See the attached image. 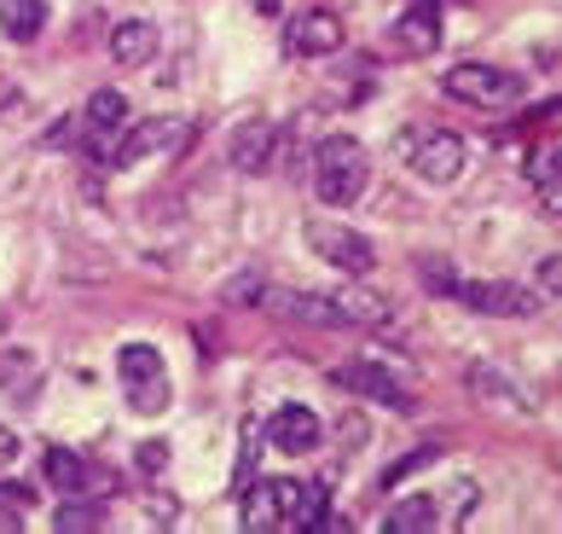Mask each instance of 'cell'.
<instances>
[{
	"label": "cell",
	"instance_id": "obj_1",
	"mask_svg": "<svg viewBox=\"0 0 562 534\" xmlns=\"http://www.w3.org/2000/svg\"><path fill=\"white\" fill-rule=\"evenodd\" d=\"M319 505H325V488L319 482H290V477H279V482H256L244 494V505H238V523L244 529H290V534H307V523L319 518Z\"/></svg>",
	"mask_w": 562,
	"mask_h": 534
},
{
	"label": "cell",
	"instance_id": "obj_2",
	"mask_svg": "<svg viewBox=\"0 0 562 534\" xmlns=\"http://www.w3.org/2000/svg\"><path fill=\"white\" fill-rule=\"evenodd\" d=\"M371 187V157L353 134H330L314 152V198L325 210H348L360 203V192Z\"/></svg>",
	"mask_w": 562,
	"mask_h": 534
},
{
	"label": "cell",
	"instance_id": "obj_3",
	"mask_svg": "<svg viewBox=\"0 0 562 534\" xmlns=\"http://www.w3.org/2000/svg\"><path fill=\"white\" fill-rule=\"evenodd\" d=\"M116 378H122V396H128L134 413H145V419L169 413L175 383H169V366H162V355L151 343H122L116 348Z\"/></svg>",
	"mask_w": 562,
	"mask_h": 534
},
{
	"label": "cell",
	"instance_id": "obj_4",
	"mask_svg": "<svg viewBox=\"0 0 562 534\" xmlns=\"http://www.w3.org/2000/svg\"><path fill=\"white\" fill-rule=\"evenodd\" d=\"M441 88L458 99V105H482V111H510V105H522V93H528V81L505 70V65H452Z\"/></svg>",
	"mask_w": 562,
	"mask_h": 534
},
{
	"label": "cell",
	"instance_id": "obj_5",
	"mask_svg": "<svg viewBox=\"0 0 562 534\" xmlns=\"http://www.w3.org/2000/svg\"><path fill=\"white\" fill-rule=\"evenodd\" d=\"M186 140H192V122H186V116H145V122H134V129H116L111 163H116V169H134V163H145V157L180 152Z\"/></svg>",
	"mask_w": 562,
	"mask_h": 534
},
{
	"label": "cell",
	"instance_id": "obj_6",
	"mask_svg": "<svg viewBox=\"0 0 562 534\" xmlns=\"http://www.w3.org/2000/svg\"><path fill=\"white\" fill-rule=\"evenodd\" d=\"M401 157L412 163V175L429 180V187H447L464 169V140L447 129H406L401 134Z\"/></svg>",
	"mask_w": 562,
	"mask_h": 534
},
{
	"label": "cell",
	"instance_id": "obj_7",
	"mask_svg": "<svg viewBox=\"0 0 562 534\" xmlns=\"http://www.w3.org/2000/svg\"><path fill=\"white\" fill-rule=\"evenodd\" d=\"M307 244H314V256L325 267H337V274H348V279H366L371 267H378L371 238H360L353 227H342V221H314V227H307Z\"/></svg>",
	"mask_w": 562,
	"mask_h": 534
},
{
	"label": "cell",
	"instance_id": "obj_8",
	"mask_svg": "<svg viewBox=\"0 0 562 534\" xmlns=\"http://www.w3.org/2000/svg\"><path fill=\"white\" fill-rule=\"evenodd\" d=\"M330 383L337 389H348V396H366V401H383V407H394V413H418V396L389 372L383 360H353V366H337L330 372Z\"/></svg>",
	"mask_w": 562,
	"mask_h": 534
},
{
	"label": "cell",
	"instance_id": "obj_9",
	"mask_svg": "<svg viewBox=\"0 0 562 534\" xmlns=\"http://www.w3.org/2000/svg\"><path fill=\"white\" fill-rule=\"evenodd\" d=\"M452 297L464 308H475V314H493V320L539 314V291H528V285H516V279H475V285H458Z\"/></svg>",
	"mask_w": 562,
	"mask_h": 534
},
{
	"label": "cell",
	"instance_id": "obj_10",
	"mask_svg": "<svg viewBox=\"0 0 562 534\" xmlns=\"http://www.w3.org/2000/svg\"><path fill=\"white\" fill-rule=\"evenodd\" d=\"M441 47V12L435 7H412L389 24V53L394 58H429Z\"/></svg>",
	"mask_w": 562,
	"mask_h": 534
},
{
	"label": "cell",
	"instance_id": "obj_11",
	"mask_svg": "<svg viewBox=\"0 0 562 534\" xmlns=\"http://www.w3.org/2000/svg\"><path fill=\"white\" fill-rule=\"evenodd\" d=\"M41 470H47V482H53L65 500H76V494H88V488H105V482H111L105 470L88 465L76 447H47V454H41Z\"/></svg>",
	"mask_w": 562,
	"mask_h": 534
},
{
	"label": "cell",
	"instance_id": "obj_12",
	"mask_svg": "<svg viewBox=\"0 0 562 534\" xmlns=\"http://www.w3.org/2000/svg\"><path fill=\"white\" fill-rule=\"evenodd\" d=\"M226 163H233L238 175H261L267 163H273V122L267 116H244L233 140H226Z\"/></svg>",
	"mask_w": 562,
	"mask_h": 534
},
{
	"label": "cell",
	"instance_id": "obj_13",
	"mask_svg": "<svg viewBox=\"0 0 562 534\" xmlns=\"http://www.w3.org/2000/svg\"><path fill=\"white\" fill-rule=\"evenodd\" d=\"M267 436H273L279 454H314V447H319V419H314V407H302V401L279 407L273 424H267Z\"/></svg>",
	"mask_w": 562,
	"mask_h": 534
},
{
	"label": "cell",
	"instance_id": "obj_14",
	"mask_svg": "<svg viewBox=\"0 0 562 534\" xmlns=\"http://www.w3.org/2000/svg\"><path fill=\"white\" fill-rule=\"evenodd\" d=\"M342 47V18L337 12H302L296 24H290V53H302V58H325V53H337Z\"/></svg>",
	"mask_w": 562,
	"mask_h": 534
},
{
	"label": "cell",
	"instance_id": "obj_15",
	"mask_svg": "<svg viewBox=\"0 0 562 534\" xmlns=\"http://www.w3.org/2000/svg\"><path fill=\"white\" fill-rule=\"evenodd\" d=\"M111 58H116L122 70L151 65V58H157V30L145 24V18H128V24H116V30H111Z\"/></svg>",
	"mask_w": 562,
	"mask_h": 534
},
{
	"label": "cell",
	"instance_id": "obj_16",
	"mask_svg": "<svg viewBox=\"0 0 562 534\" xmlns=\"http://www.w3.org/2000/svg\"><path fill=\"white\" fill-rule=\"evenodd\" d=\"M383 529H389V534H429V529H441V500H435V494H406V500H394Z\"/></svg>",
	"mask_w": 562,
	"mask_h": 534
},
{
	"label": "cell",
	"instance_id": "obj_17",
	"mask_svg": "<svg viewBox=\"0 0 562 534\" xmlns=\"http://www.w3.org/2000/svg\"><path fill=\"white\" fill-rule=\"evenodd\" d=\"M475 396L482 401H493V407H505V413H533V401L522 396V389H516L510 378H498L493 366H470V378H464Z\"/></svg>",
	"mask_w": 562,
	"mask_h": 534
},
{
	"label": "cell",
	"instance_id": "obj_18",
	"mask_svg": "<svg viewBox=\"0 0 562 534\" xmlns=\"http://www.w3.org/2000/svg\"><path fill=\"white\" fill-rule=\"evenodd\" d=\"M122 122H128V99H122L116 88H99L88 99V111H81V129L88 134H116Z\"/></svg>",
	"mask_w": 562,
	"mask_h": 534
},
{
	"label": "cell",
	"instance_id": "obj_19",
	"mask_svg": "<svg viewBox=\"0 0 562 534\" xmlns=\"http://www.w3.org/2000/svg\"><path fill=\"white\" fill-rule=\"evenodd\" d=\"M0 24L12 41H35L47 30V0H0Z\"/></svg>",
	"mask_w": 562,
	"mask_h": 534
},
{
	"label": "cell",
	"instance_id": "obj_20",
	"mask_svg": "<svg viewBox=\"0 0 562 534\" xmlns=\"http://www.w3.org/2000/svg\"><path fill=\"white\" fill-rule=\"evenodd\" d=\"M337 314H342V325H360V332H371V325L389 320V302L371 297V291H337Z\"/></svg>",
	"mask_w": 562,
	"mask_h": 534
},
{
	"label": "cell",
	"instance_id": "obj_21",
	"mask_svg": "<svg viewBox=\"0 0 562 534\" xmlns=\"http://www.w3.org/2000/svg\"><path fill=\"white\" fill-rule=\"evenodd\" d=\"M533 192H539V203H546L551 215H562V146H551L546 157H539V169H533Z\"/></svg>",
	"mask_w": 562,
	"mask_h": 534
},
{
	"label": "cell",
	"instance_id": "obj_22",
	"mask_svg": "<svg viewBox=\"0 0 562 534\" xmlns=\"http://www.w3.org/2000/svg\"><path fill=\"white\" fill-rule=\"evenodd\" d=\"M261 297H267V279H261V274H238V279H226V285H221V302H233V308L261 302Z\"/></svg>",
	"mask_w": 562,
	"mask_h": 534
},
{
	"label": "cell",
	"instance_id": "obj_23",
	"mask_svg": "<svg viewBox=\"0 0 562 534\" xmlns=\"http://www.w3.org/2000/svg\"><path fill=\"white\" fill-rule=\"evenodd\" d=\"M7 389L12 396H35V355H7Z\"/></svg>",
	"mask_w": 562,
	"mask_h": 534
},
{
	"label": "cell",
	"instance_id": "obj_24",
	"mask_svg": "<svg viewBox=\"0 0 562 534\" xmlns=\"http://www.w3.org/2000/svg\"><path fill=\"white\" fill-rule=\"evenodd\" d=\"M134 465L151 470V477H162V470H169V442H139L134 447Z\"/></svg>",
	"mask_w": 562,
	"mask_h": 534
},
{
	"label": "cell",
	"instance_id": "obj_25",
	"mask_svg": "<svg viewBox=\"0 0 562 534\" xmlns=\"http://www.w3.org/2000/svg\"><path fill=\"white\" fill-rule=\"evenodd\" d=\"M30 488L24 482H0V511H7V518H18V523H24V511H30Z\"/></svg>",
	"mask_w": 562,
	"mask_h": 534
},
{
	"label": "cell",
	"instance_id": "obj_26",
	"mask_svg": "<svg viewBox=\"0 0 562 534\" xmlns=\"http://www.w3.org/2000/svg\"><path fill=\"white\" fill-rule=\"evenodd\" d=\"M105 518L99 511H88V505H58V518H53V529H99Z\"/></svg>",
	"mask_w": 562,
	"mask_h": 534
},
{
	"label": "cell",
	"instance_id": "obj_27",
	"mask_svg": "<svg viewBox=\"0 0 562 534\" xmlns=\"http://www.w3.org/2000/svg\"><path fill=\"white\" fill-rule=\"evenodd\" d=\"M424 285H429V291H441V297L458 291V279H452V267H447V262H424Z\"/></svg>",
	"mask_w": 562,
	"mask_h": 534
},
{
	"label": "cell",
	"instance_id": "obj_28",
	"mask_svg": "<svg viewBox=\"0 0 562 534\" xmlns=\"http://www.w3.org/2000/svg\"><path fill=\"white\" fill-rule=\"evenodd\" d=\"M539 291H546V297H562V251L539 262Z\"/></svg>",
	"mask_w": 562,
	"mask_h": 534
},
{
	"label": "cell",
	"instance_id": "obj_29",
	"mask_svg": "<svg viewBox=\"0 0 562 534\" xmlns=\"http://www.w3.org/2000/svg\"><path fill=\"white\" fill-rule=\"evenodd\" d=\"M256 447H261V430H256V424H244V459H238V482L249 477V470H256V459H261Z\"/></svg>",
	"mask_w": 562,
	"mask_h": 534
},
{
	"label": "cell",
	"instance_id": "obj_30",
	"mask_svg": "<svg viewBox=\"0 0 562 534\" xmlns=\"http://www.w3.org/2000/svg\"><path fill=\"white\" fill-rule=\"evenodd\" d=\"M76 129H81V122H76V116H58V122H53V129H47V134H41V146H70V140H76Z\"/></svg>",
	"mask_w": 562,
	"mask_h": 534
},
{
	"label": "cell",
	"instance_id": "obj_31",
	"mask_svg": "<svg viewBox=\"0 0 562 534\" xmlns=\"http://www.w3.org/2000/svg\"><path fill=\"white\" fill-rule=\"evenodd\" d=\"M12 459H18V436H12V430H7V424H0V470H7Z\"/></svg>",
	"mask_w": 562,
	"mask_h": 534
},
{
	"label": "cell",
	"instance_id": "obj_32",
	"mask_svg": "<svg viewBox=\"0 0 562 534\" xmlns=\"http://www.w3.org/2000/svg\"><path fill=\"white\" fill-rule=\"evenodd\" d=\"M256 12H279V0H256Z\"/></svg>",
	"mask_w": 562,
	"mask_h": 534
}]
</instances>
